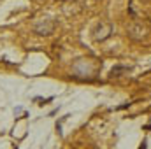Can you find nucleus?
<instances>
[{"label": "nucleus", "mask_w": 151, "mask_h": 149, "mask_svg": "<svg viewBox=\"0 0 151 149\" xmlns=\"http://www.w3.org/2000/svg\"><path fill=\"white\" fill-rule=\"evenodd\" d=\"M148 34H150V28H148V25H146L144 21H141V19H134V21L127 27V35H128V39H132V40H135V42L146 39Z\"/></svg>", "instance_id": "1"}, {"label": "nucleus", "mask_w": 151, "mask_h": 149, "mask_svg": "<svg viewBox=\"0 0 151 149\" xmlns=\"http://www.w3.org/2000/svg\"><path fill=\"white\" fill-rule=\"evenodd\" d=\"M56 28V21H53L51 18H40L34 25V32L37 35H51Z\"/></svg>", "instance_id": "2"}, {"label": "nucleus", "mask_w": 151, "mask_h": 149, "mask_svg": "<svg viewBox=\"0 0 151 149\" xmlns=\"http://www.w3.org/2000/svg\"><path fill=\"white\" fill-rule=\"evenodd\" d=\"M113 25L109 23V21H100V23H97V27L93 28V39L97 40V42H102V40H106V39L111 37V34H113Z\"/></svg>", "instance_id": "3"}, {"label": "nucleus", "mask_w": 151, "mask_h": 149, "mask_svg": "<svg viewBox=\"0 0 151 149\" xmlns=\"http://www.w3.org/2000/svg\"><path fill=\"white\" fill-rule=\"evenodd\" d=\"M128 72V67H125V65H116V67H113L111 69V77H121V75H125Z\"/></svg>", "instance_id": "4"}]
</instances>
